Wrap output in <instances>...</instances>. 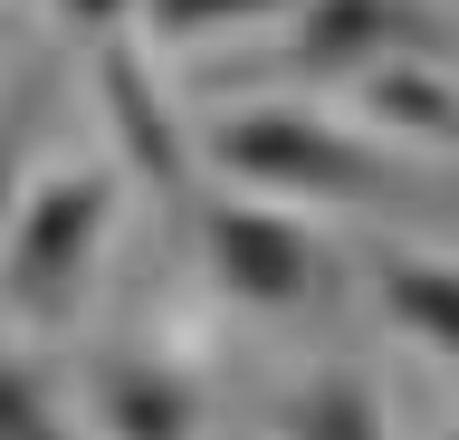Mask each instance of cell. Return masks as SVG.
Segmentation results:
<instances>
[{
    "instance_id": "obj_1",
    "label": "cell",
    "mask_w": 459,
    "mask_h": 440,
    "mask_svg": "<svg viewBox=\"0 0 459 440\" xmlns=\"http://www.w3.org/2000/svg\"><path fill=\"white\" fill-rule=\"evenodd\" d=\"M106 220H115V163H48V173L20 192L10 259H0V297H10V325H20V335L67 325L86 268L106 249Z\"/></svg>"
},
{
    "instance_id": "obj_2",
    "label": "cell",
    "mask_w": 459,
    "mask_h": 440,
    "mask_svg": "<svg viewBox=\"0 0 459 440\" xmlns=\"http://www.w3.org/2000/svg\"><path fill=\"white\" fill-rule=\"evenodd\" d=\"M201 144H211L221 173L258 182V192H287V202H383V192H411V173L383 144H354L344 125L307 116V106H239Z\"/></svg>"
},
{
    "instance_id": "obj_3",
    "label": "cell",
    "mask_w": 459,
    "mask_h": 440,
    "mask_svg": "<svg viewBox=\"0 0 459 440\" xmlns=\"http://www.w3.org/2000/svg\"><path fill=\"white\" fill-rule=\"evenodd\" d=\"M393 58L459 67V20L430 10V0H297L278 58H258V67L297 77V87H344V77H373Z\"/></svg>"
},
{
    "instance_id": "obj_4",
    "label": "cell",
    "mask_w": 459,
    "mask_h": 440,
    "mask_svg": "<svg viewBox=\"0 0 459 440\" xmlns=\"http://www.w3.org/2000/svg\"><path fill=\"white\" fill-rule=\"evenodd\" d=\"M201 259L239 306L258 316H287V306H316L335 288V259L316 249V230H297L278 202H211L201 211Z\"/></svg>"
},
{
    "instance_id": "obj_5",
    "label": "cell",
    "mask_w": 459,
    "mask_h": 440,
    "mask_svg": "<svg viewBox=\"0 0 459 440\" xmlns=\"http://www.w3.org/2000/svg\"><path fill=\"white\" fill-rule=\"evenodd\" d=\"M364 278L402 335H421L440 364H459V259H430V249H402V239H364Z\"/></svg>"
},
{
    "instance_id": "obj_6",
    "label": "cell",
    "mask_w": 459,
    "mask_h": 440,
    "mask_svg": "<svg viewBox=\"0 0 459 440\" xmlns=\"http://www.w3.org/2000/svg\"><path fill=\"white\" fill-rule=\"evenodd\" d=\"M96 421H106V440H192L201 393L163 354H106L96 364Z\"/></svg>"
},
{
    "instance_id": "obj_7",
    "label": "cell",
    "mask_w": 459,
    "mask_h": 440,
    "mask_svg": "<svg viewBox=\"0 0 459 440\" xmlns=\"http://www.w3.org/2000/svg\"><path fill=\"white\" fill-rule=\"evenodd\" d=\"M96 87H106V116H115V134H125V163H134L153 192H182L192 153H182V125H172V106L153 96V67H143L125 39H106V58H96Z\"/></svg>"
},
{
    "instance_id": "obj_8",
    "label": "cell",
    "mask_w": 459,
    "mask_h": 440,
    "mask_svg": "<svg viewBox=\"0 0 459 440\" xmlns=\"http://www.w3.org/2000/svg\"><path fill=\"white\" fill-rule=\"evenodd\" d=\"M354 96H364V116L383 125L393 144L459 153V67H440V58H393V67H373V77H354Z\"/></svg>"
},
{
    "instance_id": "obj_9",
    "label": "cell",
    "mask_w": 459,
    "mask_h": 440,
    "mask_svg": "<svg viewBox=\"0 0 459 440\" xmlns=\"http://www.w3.org/2000/svg\"><path fill=\"white\" fill-rule=\"evenodd\" d=\"M278 440H393V421H383V402L354 364H325L278 402Z\"/></svg>"
},
{
    "instance_id": "obj_10",
    "label": "cell",
    "mask_w": 459,
    "mask_h": 440,
    "mask_svg": "<svg viewBox=\"0 0 459 440\" xmlns=\"http://www.w3.org/2000/svg\"><path fill=\"white\" fill-rule=\"evenodd\" d=\"M0 440H86L77 431V402L48 383V364H10V421H0Z\"/></svg>"
},
{
    "instance_id": "obj_11",
    "label": "cell",
    "mask_w": 459,
    "mask_h": 440,
    "mask_svg": "<svg viewBox=\"0 0 459 440\" xmlns=\"http://www.w3.org/2000/svg\"><path fill=\"white\" fill-rule=\"evenodd\" d=\"M249 20H297V0H143L153 39H211V30H249Z\"/></svg>"
},
{
    "instance_id": "obj_12",
    "label": "cell",
    "mask_w": 459,
    "mask_h": 440,
    "mask_svg": "<svg viewBox=\"0 0 459 440\" xmlns=\"http://www.w3.org/2000/svg\"><path fill=\"white\" fill-rule=\"evenodd\" d=\"M48 10H57V20H67L77 39H96V48H106L125 20H143V0H48Z\"/></svg>"
},
{
    "instance_id": "obj_13",
    "label": "cell",
    "mask_w": 459,
    "mask_h": 440,
    "mask_svg": "<svg viewBox=\"0 0 459 440\" xmlns=\"http://www.w3.org/2000/svg\"><path fill=\"white\" fill-rule=\"evenodd\" d=\"M440 440H459V421H450V431H440Z\"/></svg>"
}]
</instances>
